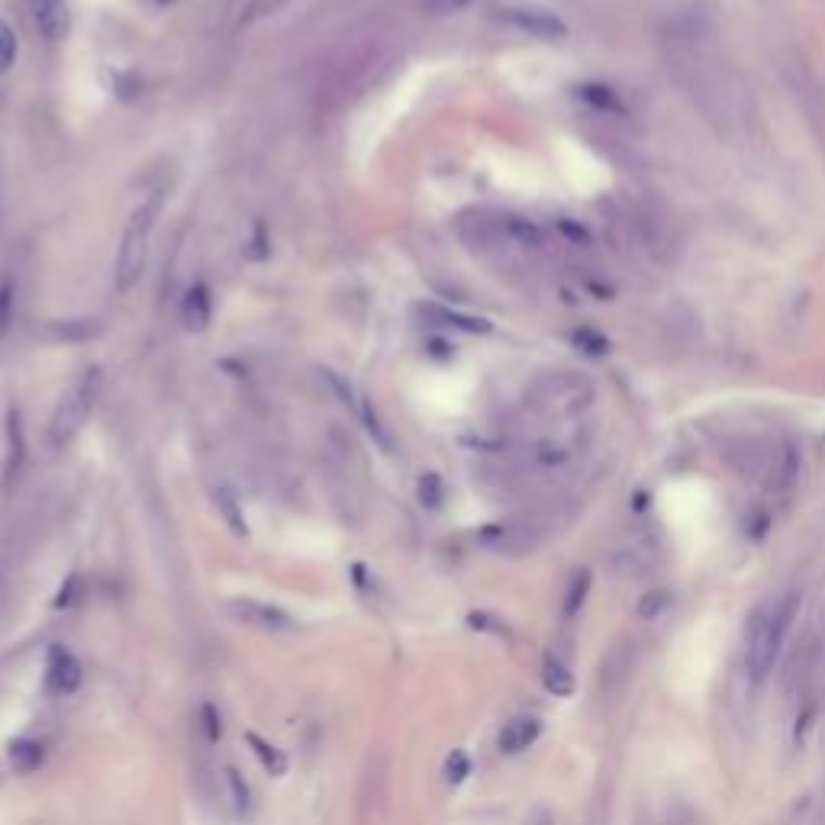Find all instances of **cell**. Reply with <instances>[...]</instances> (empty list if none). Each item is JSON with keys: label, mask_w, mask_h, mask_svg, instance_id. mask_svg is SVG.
Wrapping results in <instances>:
<instances>
[{"label": "cell", "mask_w": 825, "mask_h": 825, "mask_svg": "<svg viewBox=\"0 0 825 825\" xmlns=\"http://www.w3.org/2000/svg\"><path fill=\"white\" fill-rule=\"evenodd\" d=\"M162 207H165V194L155 191L133 210V216H129V223L123 229V239H120L117 262H113V284H117L120 294H129L142 278V268H146V255H149V242H152L158 216H162Z\"/></svg>", "instance_id": "7a4b0ae2"}, {"label": "cell", "mask_w": 825, "mask_h": 825, "mask_svg": "<svg viewBox=\"0 0 825 825\" xmlns=\"http://www.w3.org/2000/svg\"><path fill=\"white\" fill-rule=\"evenodd\" d=\"M426 313H436L439 320H445L448 326L455 329H465V332H490V323L481 320V316H461V313H452V310H442V307H423Z\"/></svg>", "instance_id": "d6986e66"}, {"label": "cell", "mask_w": 825, "mask_h": 825, "mask_svg": "<svg viewBox=\"0 0 825 825\" xmlns=\"http://www.w3.org/2000/svg\"><path fill=\"white\" fill-rule=\"evenodd\" d=\"M593 107H600V110H606V107H619V97L610 91V88H603V84H590V88H584L581 91Z\"/></svg>", "instance_id": "f1b7e54d"}, {"label": "cell", "mask_w": 825, "mask_h": 825, "mask_svg": "<svg viewBox=\"0 0 825 825\" xmlns=\"http://www.w3.org/2000/svg\"><path fill=\"white\" fill-rule=\"evenodd\" d=\"M7 439H10V455H7V484L17 481V474L23 471L26 461V442H23V426H20V413L10 410L7 416Z\"/></svg>", "instance_id": "4fadbf2b"}, {"label": "cell", "mask_w": 825, "mask_h": 825, "mask_svg": "<svg viewBox=\"0 0 825 825\" xmlns=\"http://www.w3.org/2000/svg\"><path fill=\"white\" fill-rule=\"evenodd\" d=\"M442 774H445V784H461L468 774H471V758L465 755V751H452V755L445 758V767H442Z\"/></svg>", "instance_id": "7402d4cb"}, {"label": "cell", "mask_w": 825, "mask_h": 825, "mask_svg": "<svg viewBox=\"0 0 825 825\" xmlns=\"http://www.w3.org/2000/svg\"><path fill=\"white\" fill-rule=\"evenodd\" d=\"M229 610H233V616L239 622H249V626H258L265 632H294L297 629L291 613H284L278 606L262 603V600H233Z\"/></svg>", "instance_id": "8992f818"}, {"label": "cell", "mask_w": 825, "mask_h": 825, "mask_svg": "<svg viewBox=\"0 0 825 825\" xmlns=\"http://www.w3.org/2000/svg\"><path fill=\"white\" fill-rule=\"evenodd\" d=\"M81 680V661L68 648H52L46 661V677H42V687H46L49 697H71V693H78Z\"/></svg>", "instance_id": "5b68a950"}, {"label": "cell", "mask_w": 825, "mask_h": 825, "mask_svg": "<svg viewBox=\"0 0 825 825\" xmlns=\"http://www.w3.org/2000/svg\"><path fill=\"white\" fill-rule=\"evenodd\" d=\"M100 394H104V368L100 365L84 368L62 394V400L55 403V413H52V423H49L52 448H65L84 426H88L91 413L97 410Z\"/></svg>", "instance_id": "3957f363"}, {"label": "cell", "mask_w": 825, "mask_h": 825, "mask_svg": "<svg viewBox=\"0 0 825 825\" xmlns=\"http://www.w3.org/2000/svg\"><path fill=\"white\" fill-rule=\"evenodd\" d=\"M213 500H216V510H220V516L226 519V526L233 529L239 539H245V535H249V526H245V516H242V506H239V500H236V494L229 487H220L213 494Z\"/></svg>", "instance_id": "9a60e30c"}, {"label": "cell", "mask_w": 825, "mask_h": 825, "mask_svg": "<svg viewBox=\"0 0 825 825\" xmlns=\"http://www.w3.org/2000/svg\"><path fill=\"white\" fill-rule=\"evenodd\" d=\"M213 320V297L210 287L204 281H197L187 287V294L181 300V323L187 332H207Z\"/></svg>", "instance_id": "ba28073f"}, {"label": "cell", "mask_w": 825, "mask_h": 825, "mask_svg": "<svg viewBox=\"0 0 825 825\" xmlns=\"http://www.w3.org/2000/svg\"><path fill=\"white\" fill-rule=\"evenodd\" d=\"M503 229H506V236H510L516 245H526V249H539V245L545 242L542 229L535 226L532 220H526V216H506Z\"/></svg>", "instance_id": "2e32d148"}, {"label": "cell", "mask_w": 825, "mask_h": 825, "mask_svg": "<svg viewBox=\"0 0 825 825\" xmlns=\"http://www.w3.org/2000/svg\"><path fill=\"white\" fill-rule=\"evenodd\" d=\"M200 726L207 732V742H220L223 738V716L216 713V706H210V703L200 706Z\"/></svg>", "instance_id": "484cf974"}, {"label": "cell", "mask_w": 825, "mask_h": 825, "mask_svg": "<svg viewBox=\"0 0 825 825\" xmlns=\"http://www.w3.org/2000/svg\"><path fill=\"white\" fill-rule=\"evenodd\" d=\"M287 4V0H252L249 10L242 13V23H255V20H265L271 17V13H278L281 7Z\"/></svg>", "instance_id": "83f0119b"}, {"label": "cell", "mask_w": 825, "mask_h": 825, "mask_svg": "<svg viewBox=\"0 0 825 825\" xmlns=\"http://www.w3.org/2000/svg\"><path fill=\"white\" fill-rule=\"evenodd\" d=\"M668 606H671V593L668 590H651V593H645L642 603H639V616L642 619H658L664 610H668Z\"/></svg>", "instance_id": "cb8c5ba5"}, {"label": "cell", "mask_w": 825, "mask_h": 825, "mask_svg": "<svg viewBox=\"0 0 825 825\" xmlns=\"http://www.w3.org/2000/svg\"><path fill=\"white\" fill-rule=\"evenodd\" d=\"M587 593H590V574L587 571H577L571 581H568V590H564V606H561L564 619H571V616L581 613Z\"/></svg>", "instance_id": "ac0fdd59"}, {"label": "cell", "mask_w": 825, "mask_h": 825, "mask_svg": "<svg viewBox=\"0 0 825 825\" xmlns=\"http://www.w3.org/2000/svg\"><path fill=\"white\" fill-rule=\"evenodd\" d=\"M46 336L59 342H91L104 336V323L100 320H49Z\"/></svg>", "instance_id": "30bf717a"}, {"label": "cell", "mask_w": 825, "mask_h": 825, "mask_svg": "<svg viewBox=\"0 0 825 825\" xmlns=\"http://www.w3.org/2000/svg\"><path fill=\"white\" fill-rule=\"evenodd\" d=\"M539 674H542V687L552 693V697H571V693H574V674H571V668L561 658L545 655Z\"/></svg>", "instance_id": "7c38bea8"}, {"label": "cell", "mask_w": 825, "mask_h": 825, "mask_svg": "<svg viewBox=\"0 0 825 825\" xmlns=\"http://www.w3.org/2000/svg\"><path fill=\"white\" fill-rule=\"evenodd\" d=\"M78 584H81V577H78V574H71V577H68V584H62L59 597H55V610H68V606L78 600Z\"/></svg>", "instance_id": "f546056e"}, {"label": "cell", "mask_w": 825, "mask_h": 825, "mask_svg": "<svg viewBox=\"0 0 825 825\" xmlns=\"http://www.w3.org/2000/svg\"><path fill=\"white\" fill-rule=\"evenodd\" d=\"M500 20L516 26L519 33H529L535 39H561L568 36V23L558 13L542 10V7H506L500 10Z\"/></svg>", "instance_id": "277c9868"}, {"label": "cell", "mask_w": 825, "mask_h": 825, "mask_svg": "<svg viewBox=\"0 0 825 825\" xmlns=\"http://www.w3.org/2000/svg\"><path fill=\"white\" fill-rule=\"evenodd\" d=\"M30 13L39 36L46 42H62L71 30V10L65 0H30Z\"/></svg>", "instance_id": "52a82bcc"}, {"label": "cell", "mask_w": 825, "mask_h": 825, "mask_svg": "<svg viewBox=\"0 0 825 825\" xmlns=\"http://www.w3.org/2000/svg\"><path fill=\"white\" fill-rule=\"evenodd\" d=\"M245 742L252 745V751H255V758L262 761V767L268 774H274V777H281V774H287V755L281 748H274L271 742H265L262 735H255V732H249L245 735Z\"/></svg>", "instance_id": "5bb4252c"}, {"label": "cell", "mask_w": 825, "mask_h": 825, "mask_svg": "<svg viewBox=\"0 0 825 825\" xmlns=\"http://www.w3.org/2000/svg\"><path fill=\"white\" fill-rule=\"evenodd\" d=\"M223 780H226V790H229V803H233V809L239 816H245L252 809V787L245 784V777L236 771V767H226Z\"/></svg>", "instance_id": "e0dca14e"}, {"label": "cell", "mask_w": 825, "mask_h": 825, "mask_svg": "<svg viewBox=\"0 0 825 825\" xmlns=\"http://www.w3.org/2000/svg\"><path fill=\"white\" fill-rule=\"evenodd\" d=\"M796 610V600L784 597L777 603H764L745 622V671L751 677V684H764L771 677L780 645H784V635L790 629V619Z\"/></svg>", "instance_id": "6da1fadb"}, {"label": "cell", "mask_w": 825, "mask_h": 825, "mask_svg": "<svg viewBox=\"0 0 825 825\" xmlns=\"http://www.w3.org/2000/svg\"><path fill=\"white\" fill-rule=\"evenodd\" d=\"M471 0H419V10L429 13V17H448V13L465 10Z\"/></svg>", "instance_id": "4316f807"}, {"label": "cell", "mask_w": 825, "mask_h": 825, "mask_svg": "<svg viewBox=\"0 0 825 825\" xmlns=\"http://www.w3.org/2000/svg\"><path fill=\"white\" fill-rule=\"evenodd\" d=\"M13 323V281L0 278V339L10 332Z\"/></svg>", "instance_id": "d4e9b609"}, {"label": "cell", "mask_w": 825, "mask_h": 825, "mask_svg": "<svg viewBox=\"0 0 825 825\" xmlns=\"http://www.w3.org/2000/svg\"><path fill=\"white\" fill-rule=\"evenodd\" d=\"M571 339H574V345L584 355H606V352H610V339L600 336L597 329H577Z\"/></svg>", "instance_id": "44dd1931"}, {"label": "cell", "mask_w": 825, "mask_h": 825, "mask_svg": "<svg viewBox=\"0 0 825 825\" xmlns=\"http://www.w3.org/2000/svg\"><path fill=\"white\" fill-rule=\"evenodd\" d=\"M445 497V490H442V477L439 474H423L419 477V500H423V506H429V510H436V506L442 503Z\"/></svg>", "instance_id": "603a6c76"}, {"label": "cell", "mask_w": 825, "mask_h": 825, "mask_svg": "<svg viewBox=\"0 0 825 825\" xmlns=\"http://www.w3.org/2000/svg\"><path fill=\"white\" fill-rule=\"evenodd\" d=\"M529 825H552V819H548V813H539V816H535Z\"/></svg>", "instance_id": "4dcf8cb0"}, {"label": "cell", "mask_w": 825, "mask_h": 825, "mask_svg": "<svg viewBox=\"0 0 825 825\" xmlns=\"http://www.w3.org/2000/svg\"><path fill=\"white\" fill-rule=\"evenodd\" d=\"M42 758H46V748L36 738H17V742H10L7 748V761L17 774H33L39 771Z\"/></svg>", "instance_id": "8fae6325"}, {"label": "cell", "mask_w": 825, "mask_h": 825, "mask_svg": "<svg viewBox=\"0 0 825 825\" xmlns=\"http://www.w3.org/2000/svg\"><path fill=\"white\" fill-rule=\"evenodd\" d=\"M539 735H542L539 719L535 716H516V719L506 722L503 732H500V751L503 755H519V751H526V748H532L535 742H539Z\"/></svg>", "instance_id": "9c48e42d"}, {"label": "cell", "mask_w": 825, "mask_h": 825, "mask_svg": "<svg viewBox=\"0 0 825 825\" xmlns=\"http://www.w3.org/2000/svg\"><path fill=\"white\" fill-rule=\"evenodd\" d=\"M17 52H20L17 33H13V26L7 20H0V71H10L17 65Z\"/></svg>", "instance_id": "ffe728a7"}]
</instances>
